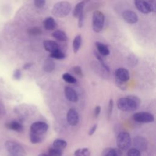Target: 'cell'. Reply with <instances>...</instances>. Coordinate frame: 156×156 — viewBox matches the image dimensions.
<instances>
[{
	"mask_svg": "<svg viewBox=\"0 0 156 156\" xmlns=\"http://www.w3.org/2000/svg\"><path fill=\"white\" fill-rule=\"evenodd\" d=\"M62 151L57 150L54 147H50L48 150V156H62Z\"/></svg>",
	"mask_w": 156,
	"mask_h": 156,
	"instance_id": "29",
	"label": "cell"
},
{
	"mask_svg": "<svg viewBox=\"0 0 156 156\" xmlns=\"http://www.w3.org/2000/svg\"><path fill=\"white\" fill-rule=\"evenodd\" d=\"M101 108L100 105H98L95 107L94 115L96 117H98L99 116V115L100 114V112H101Z\"/></svg>",
	"mask_w": 156,
	"mask_h": 156,
	"instance_id": "37",
	"label": "cell"
},
{
	"mask_svg": "<svg viewBox=\"0 0 156 156\" xmlns=\"http://www.w3.org/2000/svg\"><path fill=\"white\" fill-rule=\"evenodd\" d=\"M104 156H122V154L118 148H108L104 152Z\"/></svg>",
	"mask_w": 156,
	"mask_h": 156,
	"instance_id": "21",
	"label": "cell"
},
{
	"mask_svg": "<svg viewBox=\"0 0 156 156\" xmlns=\"http://www.w3.org/2000/svg\"><path fill=\"white\" fill-rule=\"evenodd\" d=\"M6 127L10 130H14L18 132H21L24 129V127L22 124L16 121H13L7 123Z\"/></svg>",
	"mask_w": 156,
	"mask_h": 156,
	"instance_id": "15",
	"label": "cell"
},
{
	"mask_svg": "<svg viewBox=\"0 0 156 156\" xmlns=\"http://www.w3.org/2000/svg\"><path fill=\"white\" fill-rule=\"evenodd\" d=\"M52 35L54 38L60 41H66L68 39L66 33L61 30H55L54 32H52Z\"/></svg>",
	"mask_w": 156,
	"mask_h": 156,
	"instance_id": "22",
	"label": "cell"
},
{
	"mask_svg": "<svg viewBox=\"0 0 156 156\" xmlns=\"http://www.w3.org/2000/svg\"><path fill=\"white\" fill-rule=\"evenodd\" d=\"M32 66V63H26V64L23 66V69H29Z\"/></svg>",
	"mask_w": 156,
	"mask_h": 156,
	"instance_id": "38",
	"label": "cell"
},
{
	"mask_svg": "<svg viewBox=\"0 0 156 156\" xmlns=\"http://www.w3.org/2000/svg\"><path fill=\"white\" fill-rule=\"evenodd\" d=\"M65 95L66 98L73 102H76L78 101V96L76 91L70 87H65Z\"/></svg>",
	"mask_w": 156,
	"mask_h": 156,
	"instance_id": "12",
	"label": "cell"
},
{
	"mask_svg": "<svg viewBox=\"0 0 156 156\" xmlns=\"http://www.w3.org/2000/svg\"><path fill=\"white\" fill-rule=\"evenodd\" d=\"M133 143H134V145L136 147V149H137L139 151L140 150L144 151L147 147L146 140H145L144 138L142 136H135L133 140Z\"/></svg>",
	"mask_w": 156,
	"mask_h": 156,
	"instance_id": "14",
	"label": "cell"
},
{
	"mask_svg": "<svg viewBox=\"0 0 156 156\" xmlns=\"http://www.w3.org/2000/svg\"><path fill=\"white\" fill-rule=\"evenodd\" d=\"M67 146V143L65 140L62 139H56L52 143V147L62 151Z\"/></svg>",
	"mask_w": 156,
	"mask_h": 156,
	"instance_id": "20",
	"label": "cell"
},
{
	"mask_svg": "<svg viewBox=\"0 0 156 156\" xmlns=\"http://www.w3.org/2000/svg\"><path fill=\"white\" fill-rule=\"evenodd\" d=\"M21 76H22V73L20 69H16L14 71L13 74V77L14 79L18 80L21 78Z\"/></svg>",
	"mask_w": 156,
	"mask_h": 156,
	"instance_id": "32",
	"label": "cell"
},
{
	"mask_svg": "<svg viewBox=\"0 0 156 156\" xmlns=\"http://www.w3.org/2000/svg\"><path fill=\"white\" fill-rule=\"evenodd\" d=\"M105 21V16L102 12L99 10H96L93 12L92 17V28L96 32H99L102 30Z\"/></svg>",
	"mask_w": 156,
	"mask_h": 156,
	"instance_id": "4",
	"label": "cell"
},
{
	"mask_svg": "<svg viewBox=\"0 0 156 156\" xmlns=\"http://www.w3.org/2000/svg\"><path fill=\"white\" fill-rule=\"evenodd\" d=\"M141 103L140 99L135 95H129L121 98L117 101L118 108L123 112H133L136 110Z\"/></svg>",
	"mask_w": 156,
	"mask_h": 156,
	"instance_id": "1",
	"label": "cell"
},
{
	"mask_svg": "<svg viewBox=\"0 0 156 156\" xmlns=\"http://www.w3.org/2000/svg\"><path fill=\"white\" fill-rule=\"evenodd\" d=\"M30 141L33 144H37L41 143L43 140V135H37L35 133H33L32 132H30Z\"/></svg>",
	"mask_w": 156,
	"mask_h": 156,
	"instance_id": "24",
	"label": "cell"
},
{
	"mask_svg": "<svg viewBox=\"0 0 156 156\" xmlns=\"http://www.w3.org/2000/svg\"><path fill=\"white\" fill-rule=\"evenodd\" d=\"M134 4L136 8L141 13L144 14H147L151 12V10L149 7V4L147 1L143 0H135L134 1Z\"/></svg>",
	"mask_w": 156,
	"mask_h": 156,
	"instance_id": "10",
	"label": "cell"
},
{
	"mask_svg": "<svg viewBox=\"0 0 156 156\" xmlns=\"http://www.w3.org/2000/svg\"><path fill=\"white\" fill-rule=\"evenodd\" d=\"M43 26L48 30H52L56 27V22L52 17H47L43 21Z\"/></svg>",
	"mask_w": 156,
	"mask_h": 156,
	"instance_id": "17",
	"label": "cell"
},
{
	"mask_svg": "<svg viewBox=\"0 0 156 156\" xmlns=\"http://www.w3.org/2000/svg\"><path fill=\"white\" fill-rule=\"evenodd\" d=\"M27 32L29 35H39L42 34V31L41 29L37 27H34L29 29L27 30Z\"/></svg>",
	"mask_w": 156,
	"mask_h": 156,
	"instance_id": "28",
	"label": "cell"
},
{
	"mask_svg": "<svg viewBox=\"0 0 156 156\" xmlns=\"http://www.w3.org/2000/svg\"><path fill=\"white\" fill-rule=\"evenodd\" d=\"M5 147L9 155L12 156H26V152L23 147L13 141H7Z\"/></svg>",
	"mask_w": 156,
	"mask_h": 156,
	"instance_id": "3",
	"label": "cell"
},
{
	"mask_svg": "<svg viewBox=\"0 0 156 156\" xmlns=\"http://www.w3.org/2000/svg\"><path fill=\"white\" fill-rule=\"evenodd\" d=\"M133 119L140 123H149L154 121V116L152 114L147 112H140L135 113L133 116Z\"/></svg>",
	"mask_w": 156,
	"mask_h": 156,
	"instance_id": "6",
	"label": "cell"
},
{
	"mask_svg": "<svg viewBox=\"0 0 156 156\" xmlns=\"http://www.w3.org/2000/svg\"><path fill=\"white\" fill-rule=\"evenodd\" d=\"M55 68V63L52 58H47L43 64V69L47 73L52 72Z\"/></svg>",
	"mask_w": 156,
	"mask_h": 156,
	"instance_id": "19",
	"label": "cell"
},
{
	"mask_svg": "<svg viewBox=\"0 0 156 156\" xmlns=\"http://www.w3.org/2000/svg\"><path fill=\"white\" fill-rule=\"evenodd\" d=\"M43 46L46 51H47L48 52H49L51 53H52L58 49H60L57 43L55 41L50 40H44L43 41Z\"/></svg>",
	"mask_w": 156,
	"mask_h": 156,
	"instance_id": "13",
	"label": "cell"
},
{
	"mask_svg": "<svg viewBox=\"0 0 156 156\" xmlns=\"http://www.w3.org/2000/svg\"><path fill=\"white\" fill-rule=\"evenodd\" d=\"M95 46L96 49H98L99 54L102 56H107L108 55H109L110 54V50L108 48V47L103 44L101 42L99 41H96L95 43Z\"/></svg>",
	"mask_w": 156,
	"mask_h": 156,
	"instance_id": "16",
	"label": "cell"
},
{
	"mask_svg": "<svg viewBox=\"0 0 156 156\" xmlns=\"http://www.w3.org/2000/svg\"><path fill=\"white\" fill-rule=\"evenodd\" d=\"M124 21L129 24H134L138 21V17L135 12L132 10H125L122 13Z\"/></svg>",
	"mask_w": 156,
	"mask_h": 156,
	"instance_id": "11",
	"label": "cell"
},
{
	"mask_svg": "<svg viewBox=\"0 0 156 156\" xmlns=\"http://www.w3.org/2000/svg\"><path fill=\"white\" fill-rule=\"evenodd\" d=\"M38 156H48V155H46L45 154H40Z\"/></svg>",
	"mask_w": 156,
	"mask_h": 156,
	"instance_id": "39",
	"label": "cell"
},
{
	"mask_svg": "<svg viewBox=\"0 0 156 156\" xmlns=\"http://www.w3.org/2000/svg\"><path fill=\"white\" fill-rule=\"evenodd\" d=\"M71 10V4L68 1H58L55 3L52 9V13L57 18L66 16Z\"/></svg>",
	"mask_w": 156,
	"mask_h": 156,
	"instance_id": "2",
	"label": "cell"
},
{
	"mask_svg": "<svg viewBox=\"0 0 156 156\" xmlns=\"http://www.w3.org/2000/svg\"><path fill=\"white\" fill-rule=\"evenodd\" d=\"M74 156H90V151L88 148H80L75 151Z\"/></svg>",
	"mask_w": 156,
	"mask_h": 156,
	"instance_id": "25",
	"label": "cell"
},
{
	"mask_svg": "<svg viewBox=\"0 0 156 156\" xmlns=\"http://www.w3.org/2000/svg\"><path fill=\"white\" fill-rule=\"evenodd\" d=\"M116 144L121 151L126 150L131 145V137L130 134L126 132H120L116 138Z\"/></svg>",
	"mask_w": 156,
	"mask_h": 156,
	"instance_id": "5",
	"label": "cell"
},
{
	"mask_svg": "<svg viewBox=\"0 0 156 156\" xmlns=\"http://www.w3.org/2000/svg\"><path fill=\"white\" fill-rule=\"evenodd\" d=\"M97 127H98V125L97 124H94L93 125L90 129L89 132H88V134L89 135H92L93 134H94V133L95 132L96 129H97Z\"/></svg>",
	"mask_w": 156,
	"mask_h": 156,
	"instance_id": "36",
	"label": "cell"
},
{
	"mask_svg": "<svg viewBox=\"0 0 156 156\" xmlns=\"http://www.w3.org/2000/svg\"><path fill=\"white\" fill-rule=\"evenodd\" d=\"M84 5H85V2H83V1H80L76 5V6L73 10V15L75 18H78V17L80 15H81L83 13Z\"/></svg>",
	"mask_w": 156,
	"mask_h": 156,
	"instance_id": "18",
	"label": "cell"
},
{
	"mask_svg": "<svg viewBox=\"0 0 156 156\" xmlns=\"http://www.w3.org/2000/svg\"><path fill=\"white\" fill-rule=\"evenodd\" d=\"M116 79L122 82L128 81L130 79V74L129 71L124 68H119L115 70Z\"/></svg>",
	"mask_w": 156,
	"mask_h": 156,
	"instance_id": "8",
	"label": "cell"
},
{
	"mask_svg": "<svg viewBox=\"0 0 156 156\" xmlns=\"http://www.w3.org/2000/svg\"><path fill=\"white\" fill-rule=\"evenodd\" d=\"M83 19H84V15H83V13L81 15H80L79 17H78V27L81 28L83 25Z\"/></svg>",
	"mask_w": 156,
	"mask_h": 156,
	"instance_id": "35",
	"label": "cell"
},
{
	"mask_svg": "<svg viewBox=\"0 0 156 156\" xmlns=\"http://www.w3.org/2000/svg\"><path fill=\"white\" fill-rule=\"evenodd\" d=\"M9 156H12V155H9Z\"/></svg>",
	"mask_w": 156,
	"mask_h": 156,
	"instance_id": "40",
	"label": "cell"
},
{
	"mask_svg": "<svg viewBox=\"0 0 156 156\" xmlns=\"http://www.w3.org/2000/svg\"><path fill=\"white\" fill-rule=\"evenodd\" d=\"M82 36L80 35H77L73 41V50L74 53H76L79 50L82 44Z\"/></svg>",
	"mask_w": 156,
	"mask_h": 156,
	"instance_id": "23",
	"label": "cell"
},
{
	"mask_svg": "<svg viewBox=\"0 0 156 156\" xmlns=\"http://www.w3.org/2000/svg\"><path fill=\"white\" fill-rule=\"evenodd\" d=\"M34 3L35 7L38 8H41L44 5L46 1L44 0H35L34 1Z\"/></svg>",
	"mask_w": 156,
	"mask_h": 156,
	"instance_id": "33",
	"label": "cell"
},
{
	"mask_svg": "<svg viewBox=\"0 0 156 156\" xmlns=\"http://www.w3.org/2000/svg\"><path fill=\"white\" fill-rule=\"evenodd\" d=\"M127 156H141V152L136 148H132L128 151Z\"/></svg>",
	"mask_w": 156,
	"mask_h": 156,
	"instance_id": "30",
	"label": "cell"
},
{
	"mask_svg": "<svg viewBox=\"0 0 156 156\" xmlns=\"http://www.w3.org/2000/svg\"><path fill=\"white\" fill-rule=\"evenodd\" d=\"M73 71L74 73V74H76L78 76H80V77L83 76V72H82V68L79 66H76L73 67Z\"/></svg>",
	"mask_w": 156,
	"mask_h": 156,
	"instance_id": "31",
	"label": "cell"
},
{
	"mask_svg": "<svg viewBox=\"0 0 156 156\" xmlns=\"http://www.w3.org/2000/svg\"><path fill=\"white\" fill-rule=\"evenodd\" d=\"M62 79L67 83H75L77 82V79L68 73H65L62 75Z\"/></svg>",
	"mask_w": 156,
	"mask_h": 156,
	"instance_id": "26",
	"label": "cell"
},
{
	"mask_svg": "<svg viewBox=\"0 0 156 156\" xmlns=\"http://www.w3.org/2000/svg\"><path fill=\"white\" fill-rule=\"evenodd\" d=\"M30 129V132L33 133L43 135L47 132L48 125L43 121H37L31 124Z\"/></svg>",
	"mask_w": 156,
	"mask_h": 156,
	"instance_id": "7",
	"label": "cell"
},
{
	"mask_svg": "<svg viewBox=\"0 0 156 156\" xmlns=\"http://www.w3.org/2000/svg\"><path fill=\"white\" fill-rule=\"evenodd\" d=\"M113 101L111 99L109 101L108 105V109H107V114L108 116L110 117L112 113V110H113Z\"/></svg>",
	"mask_w": 156,
	"mask_h": 156,
	"instance_id": "34",
	"label": "cell"
},
{
	"mask_svg": "<svg viewBox=\"0 0 156 156\" xmlns=\"http://www.w3.org/2000/svg\"><path fill=\"white\" fill-rule=\"evenodd\" d=\"M50 57L55 59H63L65 57V54L61 50L58 49L50 54Z\"/></svg>",
	"mask_w": 156,
	"mask_h": 156,
	"instance_id": "27",
	"label": "cell"
},
{
	"mask_svg": "<svg viewBox=\"0 0 156 156\" xmlns=\"http://www.w3.org/2000/svg\"><path fill=\"white\" fill-rule=\"evenodd\" d=\"M79 114L74 108H70L66 114V120L71 126H76L79 122Z\"/></svg>",
	"mask_w": 156,
	"mask_h": 156,
	"instance_id": "9",
	"label": "cell"
}]
</instances>
